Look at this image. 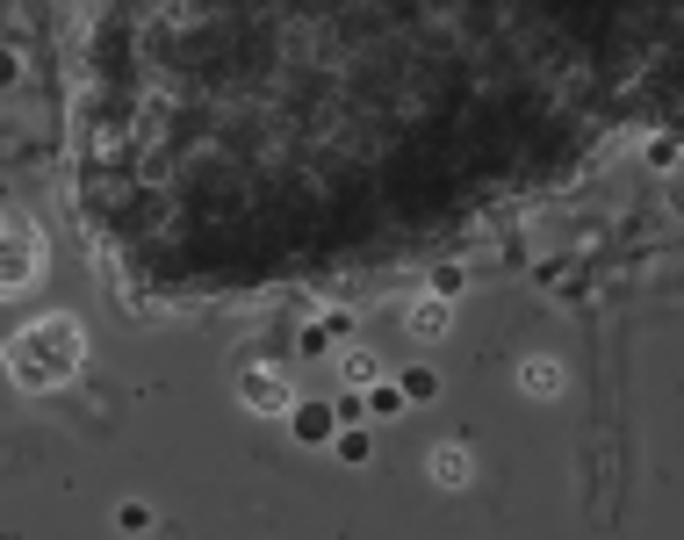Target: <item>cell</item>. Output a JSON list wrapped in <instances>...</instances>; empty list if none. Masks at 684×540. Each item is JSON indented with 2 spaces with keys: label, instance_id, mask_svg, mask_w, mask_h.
I'll use <instances>...</instances> for the list:
<instances>
[{
  "label": "cell",
  "instance_id": "1",
  "mask_svg": "<svg viewBox=\"0 0 684 540\" xmlns=\"http://www.w3.org/2000/svg\"><path fill=\"white\" fill-rule=\"evenodd\" d=\"M80 360H87L80 318H29L15 339H8V375H15V389H29V397L65 389V382L80 375Z\"/></svg>",
  "mask_w": 684,
  "mask_h": 540
},
{
  "label": "cell",
  "instance_id": "2",
  "mask_svg": "<svg viewBox=\"0 0 684 540\" xmlns=\"http://www.w3.org/2000/svg\"><path fill=\"white\" fill-rule=\"evenodd\" d=\"M43 274V231L29 217H0V303Z\"/></svg>",
  "mask_w": 684,
  "mask_h": 540
},
{
  "label": "cell",
  "instance_id": "3",
  "mask_svg": "<svg viewBox=\"0 0 684 540\" xmlns=\"http://www.w3.org/2000/svg\"><path fill=\"white\" fill-rule=\"evenodd\" d=\"M238 403L245 411H260V419H288V411H296V389H288L282 368H245L238 375Z\"/></svg>",
  "mask_w": 684,
  "mask_h": 540
},
{
  "label": "cell",
  "instance_id": "4",
  "mask_svg": "<svg viewBox=\"0 0 684 540\" xmlns=\"http://www.w3.org/2000/svg\"><path fill=\"white\" fill-rule=\"evenodd\" d=\"M425 476L440 483V490H468V483H476V454H468L462 440H447V447H433V461H425Z\"/></svg>",
  "mask_w": 684,
  "mask_h": 540
},
{
  "label": "cell",
  "instance_id": "5",
  "mask_svg": "<svg viewBox=\"0 0 684 540\" xmlns=\"http://www.w3.org/2000/svg\"><path fill=\"white\" fill-rule=\"evenodd\" d=\"M403 332H411V339H447V332H454V303H440V296H425V303H411V310H403Z\"/></svg>",
  "mask_w": 684,
  "mask_h": 540
},
{
  "label": "cell",
  "instance_id": "6",
  "mask_svg": "<svg viewBox=\"0 0 684 540\" xmlns=\"http://www.w3.org/2000/svg\"><path fill=\"white\" fill-rule=\"evenodd\" d=\"M519 389H526V397H563V360H547V353H533V360H526V368H519Z\"/></svg>",
  "mask_w": 684,
  "mask_h": 540
},
{
  "label": "cell",
  "instance_id": "7",
  "mask_svg": "<svg viewBox=\"0 0 684 540\" xmlns=\"http://www.w3.org/2000/svg\"><path fill=\"white\" fill-rule=\"evenodd\" d=\"M288 419H296V440H310V447H332V425H339V411H332V403H296Z\"/></svg>",
  "mask_w": 684,
  "mask_h": 540
},
{
  "label": "cell",
  "instance_id": "8",
  "mask_svg": "<svg viewBox=\"0 0 684 540\" xmlns=\"http://www.w3.org/2000/svg\"><path fill=\"white\" fill-rule=\"evenodd\" d=\"M397 397H403V403H433V397H440V375H433V368H403Z\"/></svg>",
  "mask_w": 684,
  "mask_h": 540
},
{
  "label": "cell",
  "instance_id": "9",
  "mask_svg": "<svg viewBox=\"0 0 684 540\" xmlns=\"http://www.w3.org/2000/svg\"><path fill=\"white\" fill-rule=\"evenodd\" d=\"M339 368H346V382H353V389H375V375H383V360L367 353V346H353V353H346Z\"/></svg>",
  "mask_w": 684,
  "mask_h": 540
},
{
  "label": "cell",
  "instance_id": "10",
  "mask_svg": "<svg viewBox=\"0 0 684 540\" xmlns=\"http://www.w3.org/2000/svg\"><path fill=\"white\" fill-rule=\"evenodd\" d=\"M332 454H339V461H353V468H361V461L375 454V433H361V425H353V433H332Z\"/></svg>",
  "mask_w": 684,
  "mask_h": 540
},
{
  "label": "cell",
  "instance_id": "11",
  "mask_svg": "<svg viewBox=\"0 0 684 540\" xmlns=\"http://www.w3.org/2000/svg\"><path fill=\"white\" fill-rule=\"evenodd\" d=\"M144 526H152V504H116V533H144Z\"/></svg>",
  "mask_w": 684,
  "mask_h": 540
},
{
  "label": "cell",
  "instance_id": "12",
  "mask_svg": "<svg viewBox=\"0 0 684 540\" xmlns=\"http://www.w3.org/2000/svg\"><path fill=\"white\" fill-rule=\"evenodd\" d=\"M367 411H383V419H389V411H403V397L389 389V382H375V389H367Z\"/></svg>",
  "mask_w": 684,
  "mask_h": 540
},
{
  "label": "cell",
  "instance_id": "13",
  "mask_svg": "<svg viewBox=\"0 0 684 540\" xmlns=\"http://www.w3.org/2000/svg\"><path fill=\"white\" fill-rule=\"evenodd\" d=\"M22 80V51H0V87H15Z\"/></svg>",
  "mask_w": 684,
  "mask_h": 540
}]
</instances>
